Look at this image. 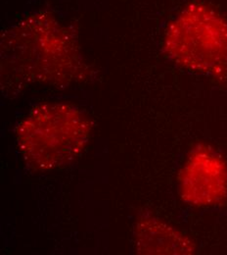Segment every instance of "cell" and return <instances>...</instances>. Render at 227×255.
Wrapping results in <instances>:
<instances>
[{
	"label": "cell",
	"mask_w": 227,
	"mask_h": 255,
	"mask_svg": "<svg viewBox=\"0 0 227 255\" xmlns=\"http://www.w3.org/2000/svg\"><path fill=\"white\" fill-rule=\"evenodd\" d=\"M2 80L20 89L31 84L65 86L83 71L73 34L53 17L33 14L4 32Z\"/></svg>",
	"instance_id": "6da1fadb"
},
{
	"label": "cell",
	"mask_w": 227,
	"mask_h": 255,
	"mask_svg": "<svg viewBox=\"0 0 227 255\" xmlns=\"http://www.w3.org/2000/svg\"><path fill=\"white\" fill-rule=\"evenodd\" d=\"M92 130L88 116L64 102L34 106L16 128V143L26 164L37 172L59 170L76 159Z\"/></svg>",
	"instance_id": "7a4b0ae2"
},
{
	"label": "cell",
	"mask_w": 227,
	"mask_h": 255,
	"mask_svg": "<svg viewBox=\"0 0 227 255\" xmlns=\"http://www.w3.org/2000/svg\"><path fill=\"white\" fill-rule=\"evenodd\" d=\"M162 48L182 69L213 79L227 78V19L208 3L186 5L168 24Z\"/></svg>",
	"instance_id": "3957f363"
},
{
	"label": "cell",
	"mask_w": 227,
	"mask_h": 255,
	"mask_svg": "<svg viewBox=\"0 0 227 255\" xmlns=\"http://www.w3.org/2000/svg\"><path fill=\"white\" fill-rule=\"evenodd\" d=\"M181 199L194 207H212L227 197V163L209 145L199 144L188 155L178 178Z\"/></svg>",
	"instance_id": "277c9868"
},
{
	"label": "cell",
	"mask_w": 227,
	"mask_h": 255,
	"mask_svg": "<svg viewBox=\"0 0 227 255\" xmlns=\"http://www.w3.org/2000/svg\"><path fill=\"white\" fill-rule=\"evenodd\" d=\"M135 250L140 255H192L194 244L182 233L154 216H142L134 228Z\"/></svg>",
	"instance_id": "5b68a950"
}]
</instances>
